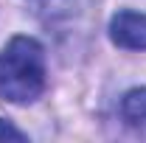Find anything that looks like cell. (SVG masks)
<instances>
[{
    "label": "cell",
    "instance_id": "cell-4",
    "mask_svg": "<svg viewBox=\"0 0 146 143\" xmlns=\"http://www.w3.org/2000/svg\"><path fill=\"white\" fill-rule=\"evenodd\" d=\"M0 140H28V135L17 129V126H11L9 121H3L0 118Z\"/></svg>",
    "mask_w": 146,
    "mask_h": 143
},
{
    "label": "cell",
    "instance_id": "cell-1",
    "mask_svg": "<svg viewBox=\"0 0 146 143\" xmlns=\"http://www.w3.org/2000/svg\"><path fill=\"white\" fill-rule=\"evenodd\" d=\"M45 48L34 36H14L0 51V98L11 104H34L45 93Z\"/></svg>",
    "mask_w": 146,
    "mask_h": 143
},
{
    "label": "cell",
    "instance_id": "cell-2",
    "mask_svg": "<svg viewBox=\"0 0 146 143\" xmlns=\"http://www.w3.org/2000/svg\"><path fill=\"white\" fill-rule=\"evenodd\" d=\"M110 39L124 51H146V14L129 11V9L112 14Z\"/></svg>",
    "mask_w": 146,
    "mask_h": 143
},
{
    "label": "cell",
    "instance_id": "cell-3",
    "mask_svg": "<svg viewBox=\"0 0 146 143\" xmlns=\"http://www.w3.org/2000/svg\"><path fill=\"white\" fill-rule=\"evenodd\" d=\"M121 118L127 121V126L132 132H138L141 138H146V87H135L124 95Z\"/></svg>",
    "mask_w": 146,
    "mask_h": 143
}]
</instances>
